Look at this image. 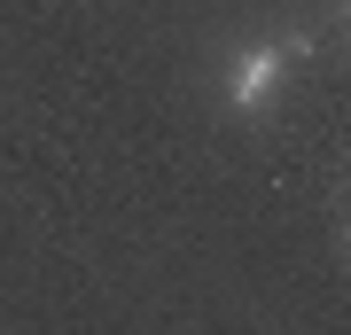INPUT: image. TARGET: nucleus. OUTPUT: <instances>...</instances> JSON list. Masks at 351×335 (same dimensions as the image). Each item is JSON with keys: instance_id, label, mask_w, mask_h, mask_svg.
I'll return each instance as SVG.
<instances>
[{"instance_id": "1", "label": "nucleus", "mask_w": 351, "mask_h": 335, "mask_svg": "<svg viewBox=\"0 0 351 335\" xmlns=\"http://www.w3.org/2000/svg\"><path fill=\"white\" fill-rule=\"evenodd\" d=\"M281 78H289V55H281V47H265V39H258V47H242L234 62H226V101H234L242 117H258L265 101L281 94Z\"/></svg>"}]
</instances>
